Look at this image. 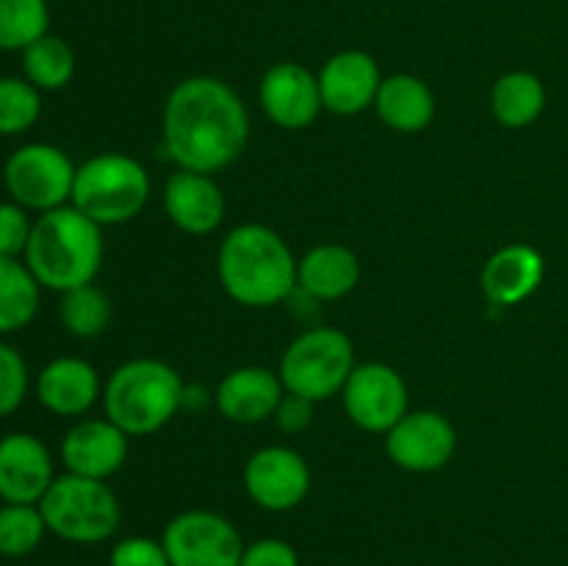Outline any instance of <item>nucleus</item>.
Instances as JSON below:
<instances>
[{"label":"nucleus","instance_id":"nucleus-14","mask_svg":"<svg viewBox=\"0 0 568 566\" xmlns=\"http://www.w3.org/2000/svg\"><path fill=\"white\" fill-rule=\"evenodd\" d=\"M316 78H320L322 105L338 117H355L372 109L383 83L381 67L366 50H342L331 55Z\"/></svg>","mask_w":568,"mask_h":566},{"label":"nucleus","instance_id":"nucleus-31","mask_svg":"<svg viewBox=\"0 0 568 566\" xmlns=\"http://www.w3.org/2000/svg\"><path fill=\"white\" fill-rule=\"evenodd\" d=\"M31 220L20 203H0V259H17L26 253L31 239Z\"/></svg>","mask_w":568,"mask_h":566},{"label":"nucleus","instance_id":"nucleus-29","mask_svg":"<svg viewBox=\"0 0 568 566\" xmlns=\"http://www.w3.org/2000/svg\"><path fill=\"white\" fill-rule=\"evenodd\" d=\"M42 114V98L26 78H0V137L26 133Z\"/></svg>","mask_w":568,"mask_h":566},{"label":"nucleus","instance_id":"nucleus-21","mask_svg":"<svg viewBox=\"0 0 568 566\" xmlns=\"http://www.w3.org/2000/svg\"><path fill=\"white\" fill-rule=\"evenodd\" d=\"M361 261L344 244H316L297 259V289L320 303L342 300L358 286Z\"/></svg>","mask_w":568,"mask_h":566},{"label":"nucleus","instance_id":"nucleus-13","mask_svg":"<svg viewBox=\"0 0 568 566\" xmlns=\"http://www.w3.org/2000/svg\"><path fill=\"white\" fill-rule=\"evenodd\" d=\"M258 100L270 122L286 131H303L320 117V78L300 61H277L261 75Z\"/></svg>","mask_w":568,"mask_h":566},{"label":"nucleus","instance_id":"nucleus-6","mask_svg":"<svg viewBox=\"0 0 568 566\" xmlns=\"http://www.w3.org/2000/svg\"><path fill=\"white\" fill-rule=\"evenodd\" d=\"M39 511L50 533L72 544H100L111 538L120 527L122 511L120 499L105 481L67 475L55 477L44 497L39 499Z\"/></svg>","mask_w":568,"mask_h":566},{"label":"nucleus","instance_id":"nucleus-2","mask_svg":"<svg viewBox=\"0 0 568 566\" xmlns=\"http://www.w3.org/2000/svg\"><path fill=\"white\" fill-rule=\"evenodd\" d=\"M216 275L231 300L244 309H270L297 292V259L270 225L233 228L216 253Z\"/></svg>","mask_w":568,"mask_h":566},{"label":"nucleus","instance_id":"nucleus-3","mask_svg":"<svg viewBox=\"0 0 568 566\" xmlns=\"http://www.w3.org/2000/svg\"><path fill=\"white\" fill-rule=\"evenodd\" d=\"M103 228L89 220L75 205L44 211L31 228L26 264L39 286L53 292L87 286L103 266Z\"/></svg>","mask_w":568,"mask_h":566},{"label":"nucleus","instance_id":"nucleus-17","mask_svg":"<svg viewBox=\"0 0 568 566\" xmlns=\"http://www.w3.org/2000/svg\"><path fill=\"white\" fill-rule=\"evenodd\" d=\"M164 211L178 231L205 236L225 220V194L214 175L178 170L164 183Z\"/></svg>","mask_w":568,"mask_h":566},{"label":"nucleus","instance_id":"nucleus-34","mask_svg":"<svg viewBox=\"0 0 568 566\" xmlns=\"http://www.w3.org/2000/svg\"><path fill=\"white\" fill-rule=\"evenodd\" d=\"M311 420H314V403L311 400L292 392L283 394L281 405L275 411V422L283 433H303L311 425Z\"/></svg>","mask_w":568,"mask_h":566},{"label":"nucleus","instance_id":"nucleus-4","mask_svg":"<svg viewBox=\"0 0 568 566\" xmlns=\"http://www.w3.org/2000/svg\"><path fill=\"white\" fill-rule=\"evenodd\" d=\"M186 405V383L159 358H133L111 372L103 386L105 416L128 436H150Z\"/></svg>","mask_w":568,"mask_h":566},{"label":"nucleus","instance_id":"nucleus-26","mask_svg":"<svg viewBox=\"0 0 568 566\" xmlns=\"http://www.w3.org/2000/svg\"><path fill=\"white\" fill-rule=\"evenodd\" d=\"M48 28V0H0V50H26Z\"/></svg>","mask_w":568,"mask_h":566},{"label":"nucleus","instance_id":"nucleus-24","mask_svg":"<svg viewBox=\"0 0 568 566\" xmlns=\"http://www.w3.org/2000/svg\"><path fill=\"white\" fill-rule=\"evenodd\" d=\"M39 281L28 264L0 259V333H14L31 325L39 309Z\"/></svg>","mask_w":568,"mask_h":566},{"label":"nucleus","instance_id":"nucleus-18","mask_svg":"<svg viewBox=\"0 0 568 566\" xmlns=\"http://www.w3.org/2000/svg\"><path fill=\"white\" fill-rule=\"evenodd\" d=\"M283 381L277 372L266 370V366H236L227 372L216 386V408L227 422L236 425H258V422L275 416L277 405H281Z\"/></svg>","mask_w":568,"mask_h":566},{"label":"nucleus","instance_id":"nucleus-15","mask_svg":"<svg viewBox=\"0 0 568 566\" xmlns=\"http://www.w3.org/2000/svg\"><path fill=\"white\" fill-rule=\"evenodd\" d=\"M128 436L122 427L105 420H83L67 431L61 442V461L67 472L92 481H109L111 475L125 466L128 461Z\"/></svg>","mask_w":568,"mask_h":566},{"label":"nucleus","instance_id":"nucleus-9","mask_svg":"<svg viewBox=\"0 0 568 566\" xmlns=\"http://www.w3.org/2000/svg\"><path fill=\"white\" fill-rule=\"evenodd\" d=\"M172 566H239L244 544L236 527L214 511H183L161 536Z\"/></svg>","mask_w":568,"mask_h":566},{"label":"nucleus","instance_id":"nucleus-22","mask_svg":"<svg viewBox=\"0 0 568 566\" xmlns=\"http://www.w3.org/2000/svg\"><path fill=\"white\" fill-rule=\"evenodd\" d=\"M375 111L386 128L397 133H419L436 120V94L422 78L410 72L383 78Z\"/></svg>","mask_w":568,"mask_h":566},{"label":"nucleus","instance_id":"nucleus-25","mask_svg":"<svg viewBox=\"0 0 568 566\" xmlns=\"http://www.w3.org/2000/svg\"><path fill=\"white\" fill-rule=\"evenodd\" d=\"M22 72H26V81L33 83L39 92H55V89H64L75 75V53L64 39L44 33L42 39L22 50Z\"/></svg>","mask_w":568,"mask_h":566},{"label":"nucleus","instance_id":"nucleus-11","mask_svg":"<svg viewBox=\"0 0 568 566\" xmlns=\"http://www.w3.org/2000/svg\"><path fill=\"white\" fill-rule=\"evenodd\" d=\"M458 449V431L438 411H408L386 433V455L405 472H438Z\"/></svg>","mask_w":568,"mask_h":566},{"label":"nucleus","instance_id":"nucleus-7","mask_svg":"<svg viewBox=\"0 0 568 566\" xmlns=\"http://www.w3.org/2000/svg\"><path fill=\"white\" fill-rule=\"evenodd\" d=\"M353 338L338 327H308L286 347L281 358L283 388L311 403L342 394L344 383L355 370Z\"/></svg>","mask_w":568,"mask_h":566},{"label":"nucleus","instance_id":"nucleus-12","mask_svg":"<svg viewBox=\"0 0 568 566\" xmlns=\"http://www.w3.org/2000/svg\"><path fill=\"white\" fill-rule=\"evenodd\" d=\"M247 497L264 511H292L308 497L311 469L303 455L283 444L261 447L244 464Z\"/></svg>","mask_w":568,"mask_h":566},{"label":"nucleus","instance_id":"nucleus-32","mask_svg":"<svg viewBox=\"0 0 568 566\" xmlns=\"http://www.w3.org/2000/svg\"><path fill=\"white\" fill-rule=\"evenodd\" d=\"M109 566H172L164 544L153 542L148 536L122 538L111 549Z\"/></svg>","mask_w":568,"mask_h":566},{"label":"nucleus","instance_id":"nucleus-1","mask_svg":"<svg viewBox=\"0 0 568 566\" xmlns=\"http://www.w3.org/2000/svg\"><path fill=\"white\" fill-rule=\"evenodd\" d=\"M161 133V148L178 170L214 175L247 148L250 114L231 83L192 75L175 83L166 98Z\"/></svg>","mask_w":568,"mask_h":566},{"label":"nucleus","instance_id":"nucleus-28","mask_svg":"<svg viewBox=\"0 0 568 566\" xmlns=\"http://www.w3.org/2000/svg\"><path fill=\"white\" fill-rule=\"evenodd\" d=\"M44 530L48 525L37 505L6 503L0 508V555L22 558V555L33 553L42 542Z\"/></svg>","mask_w":568,"mask_h":566},{"label":"nucleus","instance_id":"nucleus-16","mask_svg":"<svg viewBox=\"0 0 568 566\" xmlns=\"http://www.w3.org/2000/svg\"><path fill=\"white\" fill-rule=\"evenodd\" d=\"M53 475V458L33 433L0 438V497L14 505H39Z\"/></svg>","mask_w":568,"mask_h":566},{"label":"nucleus","instance_id":"nucleus-5","mask_svg":"<svg viewBox=\"0 0 568 566\" xmlns=\"http://www.w3.org/2000/svg\"><path fill=\"white\" fill-rule=\"evenodd\" d=\"M150 200V175L142 161L125 153H100L75 170L72 200L81 214L105 225H125Z\"/></svg>","mask_w":568,"mask_h":566},{"label":"nucleus","instance_id":"nucleus-8","mask_svg":"<svg viewBox=\"0 0 568 566\" xmlns=\"http://www.w3.org/2000/svg\"><path fill=\"white\" fill-rule=\"evenodd\" d=\"M75 170L70 155L48 142L22 144L3 166V183L11 200L26 211H53L72 200Z\"/></svg>","mask_w":568,"mask_h":566},{"label":"nucleus","instance_id":"nucleus-19","mask_svg":"<svg viewBox=\"0 0 568 566\" xmlns=\"http://www.w3.org/2000/svg\"><path fill=\"white\" fill-rule=\"evenodd\" d=\"M544 281V255L530 244H505L486 261L480 275L483 294L497 309L525 303Z\"/></svg>","mask_w":568,"mask_h":566},{"label":"nucleus","instance_id":"nucleus-10","mask_svg":"<svg viewBox=\"0 0 568 566\" xmlns=\"http://www.w3.org/2000/svg\"><path fill=\"white\" fill-rule=\"evenodd\" d=\"M342 403L355 427L386 436L408 414V386L394 366L361 364L344 383Z\"/></svg>","mask_w":568,"mask_h":566},{"label":"nucleus","instance_id":"nucleus-20","mask_svg":"<svg viewBox=\"0 0 568 566\" xmlns=\"http://www.w3.org/2000/svg\"><path fill=\"white\" fill-rule=\"evenodd\" d=\"M103 394L98 370L75 355L53 358L37 377V397L50 414L81 416Z\"/></svg>","mask_w":568,"mask_h":566},{"label":"nucleus","instance_id":"nucleus-30","mask_svg":"<svg viewBox=\"0 0 568 566\" xmlns=\"http://www.w3.org/2000/svg\"><path fill=\"white\" fill-rule=\"evenodd\" d=\"M28 394V366L14 347L0 342V416H9Z\"/></svg>","mask_w":568,"mask_h":566},{"label":"nucleus","instance_id":"nucleus-33","mask_svg":"<svg viewBox=\"0 0 568 566\" xmlns=\"http://www.w3.org/2000/svg\"><path fill=\"white\" fill-rule=\"evenodd\" d=\"M239 566H300L297 549L283 538H261L244 547Z\"/></svg>","mask_w":568,"mask_h":566},{"label":"nucleus","instance_id":"nucleus-23","mask_svg":"<svg viewBox=\"0 0 568 566\" xmlns=\"http://www.w3.org/2000/svg\"><path fill=\"white\" fill-rule=\"evenodd\" d=\"M547 105V89L541 78L527 70L505 72L491 87V114L503 128L532 125Z\"/></svg>","mask_w":568,"mask_h":566},{"label":"nucleus","instance_id":"nucleus-27","mask_svg":"<svg viewBox=\"0 0 568 566\" xmlns=\"http://www.w3.org/2000/svg\"><path fill=\"white\" fill-rule=\"evenodd\" d=\"M111 303L103 289L94 283L64 292L61 297V322L78 338H94L109 327Z\"/></svg>","mask_w":568,"mask_h":566}]
</instances>
